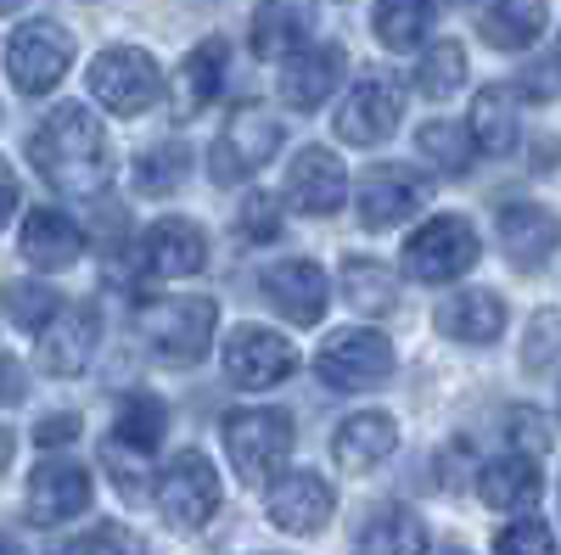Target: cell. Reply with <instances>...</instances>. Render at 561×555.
<instances>
[{
	"label": "cell",
	"mask_w": 561,
	"mask_h": 555,
	"mask_svg": "<svg viewBox=\"0 0 561 555\" xmlns=\"http://www.w3.org/2000/svg\"><path fill=\"white\" fill-rule=\"evenodd\" d=\"M433 326L444 337H455V343H494L505 332V298H494V292H455V298L438 303Z\"/></svg>",
	"instance_id": "obj_24"
},
{
	"label": "cell",
	"mask_w": 561,
	"mask_h": 555,
	"mask_svg": "<svg viewBox=\"0 0 561 555\" xmlns=\"http://www.w3.org/2000/svg\"><path fill=\"white\" fill-rule=\"evenodd\" d=\"M343 197H348L343 158H337L332 147H304V152L293 158V174H287V203H293L298 213L325 219V213L343 208Z\"/></svg>",
	"instance_id": "obj_15"
},
{
	"label": "cell",
	"mask_w": 561,
	"mask_h": 555,
	"mask_svg": "<svg viewBox=\"0 0 561 555\" xmlns=\"http://www.w3.org/2000/svg\"><path fill=\"white\" fill-rule=\"evenodd\" d=\"M264 511L280 533H320L332 522V483L314 477V472H287L270 483Z\"/></svg>",
	"instance_id": "obj_16"
},
{
	"label": "cell",
	"mask_w": 561,
	"mask_h": 555,
	"mask_svg": "<svg viewBox=\"0 0 561 555\" xmlns=\"http://www.w3.org/2000/svg\"><path fill=\"white\" fill-rule=\"evenodd\" d=\"M140 258L163 281H180V275H197L208 264V236L192 219H158L147 230V242H140Z\"/></svg>",
	"instance_id": "obj_21"
},
{
	"label": "cell",
	"mask_w": 561,
	"mask_h": 555,
	"mask_svg": "<svg viewBox=\"0 0 561 555\" xmlns=\"http://www.w3.org/2000/svg\"><path fill=\"white\" fill-rule=\"evenodd\" d=\"M415 147H421V158H427L433 169H444V174H466V169H472V158H478L472 129H460V124H449V118L421 124Z\"/></svg>",
	"instance_id": "obj_34"
},
{
	"label": "cell",
	"mask_w": 561,
	"mask_h": 555,
	"mask_svg": "<svg viewBox=\"0 0 561 555\" xmlns=\"http://www.w3.org/2000/svg\"><path fill=\"white\" fill-rule=\"evenodd\" d=\"M107 466H113V477H118V488L135 499V494H147V477H140V466H135V460H129V466H124V443L113 438V449H107Z\"/></svg>",
	"instance_id": "obj_42"
},
{
	"label": "cell",
	"mask_w": 561,
	"mask_h": 555,
	"mask_svg": "<svg viewBox=\"0 0 561 555\" xmlns=\"http://www.w3.org/2000/svg\"><path fill=\"white\" fill-rule=\"evenodd\" d=\"M399 118H404L399 84H388L382 73H365V79H354V90L343 96L332 124H337V141H348V147H382L399 129Z\"/></svg>",
	"instance_id": "obj_10"
},
{
	"label": "cell",
	"mask_w": 561,
	"mask_h": 555,
	"mask_svg": "<svg viewBox=\"0 0 561 555\" xmlns=\"http://www.w3.org/2000/svg\"><path fill=\"white\" fill-rule=\"evenodd\" d=\"M494 236H500V253L517 269H545L550 253L561 247V219L545 203H505Z\"/></svg>",
	"instance_id": "obj_14"
},
{
	"label": "cell",
	"mask_w": 561,
	"mask_h": 555,
	"mask_svg": "<svg viewBox=\"0 0 561 555\" xmlns=\"http://www.w3.org/2000/svg\"><path fill=\"white\" fill-rule=\"evenodd\" d=\"M140 332L169 365H197L214 348L219 332V303L214 298H158L140 309Z\"/></svg>",
	"instance_id": "obj_3"
},
{
	"label": "cell",
	"mask_w": 561,
	"mask_h": 555,
	"mask_svg": "<svg viewBox=\"0 0 561 555\" xmlns=\"http://www.w3.org/2000/svg\"><path fill=\"white\" fill-rule=\"evenodd\" d=\"M34 163L39 174L68 197H96L102 185L113 180V152H107V135L96 124V113H84L79 102L57 107L34 129Z\"/></svg>",
	"instance_id": "obj_1"
},
{
	"label": "cell",
	"mask_w": 561,
	"mask_h": 555,
	"mask_svg": "<svg viewBox=\"0 0 561 555\" xmlns=\"http://www.w3.org/2000/svg\"><path fill=\"white\" fill-rule=\"evenodd\" d=\"M314 34V0H264L253 12V57L293 62Z\"/></svg>",
	"instance_id": "obj_18"
},
{
	"label": "cell",
	"mask_w": 561,
	"mask_h": 555,
	"mask_svg": "<svg viewBox=\"0 0 561 555\" xmlns=\"http://www.w3.org/2000/svg\"><path fill=\"white\" fill-rule=\"evenodd\" d=\"M96 337H102L96 309L73 303L39 332V365L51 370V377H79V370L90 365V354H96Z\"/></svg>",
	"instance_id": "obj_17"
},
{
	"label": "cell",
	"mask_w": 561,
	"mask_h": 555,
	"mask_svg": "<svg viewBox=\"0 0 561 555\" xmlns=\"http://www.w3.org/2000/svg\"><path fill=\"white\" fill-rule=\"evenodd\" d=\"M298 370V348L280 337V332H264V326H242L237 337L225 343V377L230 388L242 393H264V388H280Z\"/></svg>",
	"instance_id": "obj_9"
},
{
	"label": "cell",
	"mask_w": 561,
	"mask_h": 555,
	"mask_svg": "<svg viewBox=\"0 0 561 555\" xmlns=\"http://www.w3.org/2000/svg\"><path fill=\"white\" fill-rule=\"evenodd\" d=\"M242 236L248 242H275L280 236V197L270 192H253L248 208H242Z\"/></svg>",
	"instance_id": "obj_40"
},
{
	"label": "cell",
	"mask_w": 561,
	"mask_h": 555,
	"mask_svg": "<svg viewBox=\"0 0 561 555\" xmlns=\"http://www.w3.org/2000/svg\"><path fill=\"white\" fill-rule=\"evenodd\" d=\"M57 314H62L57 292H51V287H39V281H18V287L7 292V320H12L18 332H45Z\"/></svg>",
	"instance_id": "obj_36"
},
{
	"label": "cell",
	"mask_w": 561,
	"mask_h": 555,
	"mask_svg": "<svg viewBox=\"0 0 561 555\" xmlns=\"http://www.w3.org/2000/svg\"><path fill=\"white\" fill-rule=\"evenodd\" d=\"M354 555H427V528H421L415 511H399V505H382L354 539Z\"/></svg>",
	"instance_id": "obj_28"
},
{
	"label": "cell",
	"mask_w": 561,
	"mask_h": 555,
	"mask_svg": "<svg viewBox=\"0 0 561 555\" xmlns=\"http://www.w3.org/2000/svg\"><path fill=\"white\" fill-rule=\"evenodd\" d=\"M275 555H280V550H275Z\"/></svg>",
	"instance_id": "obj_46"
},
{
	"label": "cell",
	"mask_w": 561,
	"mask_h": 555,
	"mask_svg": "<svg viewBox=\"0 0 561 555\" xmlns=\"http://www.w3.org/2000/svg\"><path fill=\"white\" fill-rule=\"evenodd\" d=\"M90 505V472L73 466V460H45V466L28 477V517L57 528V522H73Z\"/></svg>",
	"instance_id": "obj_19"
},
{
	"label": "cell",
	"mask_w": 561,
	"mask_h": 555,
	"mask_svg": "<svg viewBox=\"0 0 561 555\" xmlns=\"http://www.w3.org/2000/svg\"><path fill=\"white\" fill-rule=\"evenodd\" d=\"M225 454L242 483L264 488L280 477L293 454V415L287 409H237L225 415Z\"/></svg>",
	"instance_id": "obj_2"
},
{
	"label": "cell",
	"mask_w": 561,
	"mask_h": 555,
	"mask_svg": "<svg viewBox=\"0 0 561 555\" xmlns=\"http://www.w3.org/2000/svg\"><path fill=\"white\" fill-rule=\"evenodd\" d=\"M264 303H270L280 320H293V326H320L325 303H332V287H325L320 264L287 258V264L264 269Z\"/></svg>",
	"instance_id": "obj_13"
},
{
	"label": "cell",
	"mask_w": 561,
	"mask_h": 555,
	"mask_svg": "<svg viewBox=\"0 0 561 555\" xmlns=\"http://www.w3.org/2000/svg\"><path fill=\"white\" fill-rule=\"evenodd\" d=\"M478 253H483V242H478L472 219L438 213L404 242V269L415 275V281H455V275H466L478 264Z\"/></svg>",
	"instance_id": "obj_8"
},
{
	"label": "cell",
	"mask_w": 561,
	"mask_h": 555,
	"mask_svg": "<svg viewBox=\"0 0 561 555\" xmlns=\"http://www.w3.org/2000/svg\"><path fill=\"white\" fill-rule=\"evenodd\" d=\"M343 298L354 314H393L399 309V275L382 269L377 258H348L343 264Z\"/></svg>",
	"instance_id": "obj_30"
},
{
	"label": "cell",
	"mask_w": 561,
	"mask_h": 555,
	"mask_svg": "<svg viewBox=\"0 0 561 555\" xmlns=\"http://www.w3.org/2000/svg\"><path fill=\"white\" fill-rule=\"evenodd\" d=\"M393 449H399V421H393V415H382V409H359V415H348V421L337 427V438H332L337 466L354 472V477L377 472Z\"/></svg>",
	"instance_id": "obj_20"
},
{
	"label": "cell",
	"mask_w": 561,
	"mask_h": 555,
	"mask_svg": "<svg viewBox=\"0 0 561 555\" xmlns=\"http://www.w3.org/2000/svg\"><path fill=\"white\" fill-rule=\"evenodd\" d=\"M545 34V0H494L483 12V39L494 51H528Z\"/></svg>",
	"instance_id": "obj_29"
},
{
	"label": "cell",
	"mask_w": 561,
	"mask_h": 555,
	"mask_svg": "<svg viewBox=\"0 0 561 555\" xmlns=\"http://www.w3.org/2000/svg\"><path fill=\"white\" fill-rule=\"evenodd\" d=\"M427 192H433V185L421 180L415 169H399V163H377V169H365V174H359V185H354L359 224H365V230H393L399 219L421 213Z\"/></svg>",
	"instance_id": "obj_11"
},
{
	"label": "cell",
	"mask_w": 561,
	"mask_h": 555,
	"mask_svg": "<svg viewBox=\"0 0 561 555\" xmlns=\"http://www.w3.org/2000/svg\"><path fill=\"white\" fill-rule=\"evenodd\" d=\"M90 96H96L113 118H140L163 96V68L140 51V45H113L90 62Z\"/></svg>",
	"instance_id": "obj_4"
},
{
	"label": "cell",
	"mask_w": 561,
	"mask_h": 555,
	"mask_svg": "<svg viewBox=\"0 0 561 555\" xmlns=\"http://www.w3.org/2000/svg\"><path fill=\"white\" fill-rule=\"evenodd\" d=\"M472 141H478V152H489V158H505L511 147L523 141V118H517V96H511L505 84H489L483 96L472 102Z\"/></svg>",
	"instance_id": "obj_27"
},
{
	"label": "cell",
	"mask_w": 561,
	"mask_h": 555,
	"mask_svg": "<svg viewBox=\"0 0 561 555\" xmlns=\"http://www.w3.org/2000/svg\"><path fill=\"white\" fill-rule=\"evenodd\" d=\"M169 432V404L158 393H129L118 404V438L135 449V454H152Z\"/></svg>",
	"instance_id": "obj_33"
},
{
	"label": "cell",
	"mask_w": 561,
	"mask_h": 555,
	"mask_svg": "<svg viewBox=\"0 0 561 555\" xmlns=\"http://www.w3.org/2000/svg\"><path fill=\"white\" fill-rule=\"evenodd\" d=\"M225 68H230V45L225 39H203L192 57H185V68L174 73V113L180 118H197L225 84Z\"/></svg>",
	"instance_id": "obj_25"
},
{
	"label": "cell",
	"mask_w": 561,
	"mask_h": 555,
	"mask_svg": "<svg viewBox=\"0 0 561 555\" xmlns=\"http://www.w3.org/2000/svg\"><path fill=\"white\" fill-rule=\"evenodd\" d=\"M460 84H466V51L455 39L427 45V57H421V68H415V90L421 96H455Z\"/></svg>",
	"instance_id": "obj_35"
},
{
	"label": "cell",
	"mask_w": 561,
	"mask_h": 555,
	"mask_svg": "<svg viewBox=\"0 0 561 555\" xmlns=\"http://www.w3.org/2000/svg\"><path fill=\"white\" fill-rule=\"evenodd\" d=\"M478 499L489 511H523V505L539 499V466L534 454H500L478 472Z\"/></svg>",
	"instance_id": "obj_26"
},
{
	"label": "cell",
	"mask_w": 561,
	"mask_h": 555,
	"mask_svg": "<svg viewBox=\"0 0 561 555\" xmlns=\"http://www.w3.org/2000/svg\"><path fill=\"white\" fill-rule=\"evenodd\" d=\"M337 79H343V51H337V45L298 51L287 68H280V102H287L293 113H314L337 90Z\"/></svg>",
	"instance_id": "obj_22"
},
{
	"label": "cell",
	"mask_w": 561,
	"mask_h": 555,
	"mask_svg": "<svg viewBox=\"0 0 561 555\" xmlns=\"http://www.w3.org/2000/svg\"><path fill=\"white\" fill-rule=\"evenodd\" d=\"M314 370H320V382L337 388V393H370L393 377V343L370 326L332 332L314 354Z\"/></svg>",
	"instance_id": "obj_5"
},
{
	"label": "cell",
	"mask_w": 561,
	"mask_h": 555,
	"mask_svg": "<svg viewBox=\"0 0 561 555\" xmlns=\"http://www.w3.org/2000/svg\"><path fill=\"white\" fill-rule=\"evenodd\" d=\"M73 68V34L51 18H34V23H18L7 34V73L23 96H45L57 90L62 73Z\"/></svg>",
	"instance_id": "obj_6"
},
{
	"label": "cell",
	"mask_w": 561,
	"mask_h": 555,
	"mask_svg": "<svg viewBox=\"0 0 561 555\" xmlns=\"http://www.w3.org/2000/svg\"><path fill=\"white\" fill-rule=\"evenodd\" d=\"M511 443H517V454H534V460L550 449V432L534 409H511Z\"/></svg>",
	"instance_id": "obj_41"
},
{
	"label": "cell",
	"mask_w": 561,
	"mask_h": 555,
	"mask_svg": "<svg viewBox=\"0 0 561 555\" xmlns=\"http://www.w3.org/2000/svg\"><path fill=\"white\" fill-rule=\"evenodd\" d=\"M219 499H225V494H219L214 460H208L203 449H180L174 466H169L163 483H158V511H163V522L180 528V533H197V528L214 522Z\"/></svg>",
	"instance_id": "obj_7"
},
{
	"label": "cell",
	"mask_w": 561,
	"mask_h": 555,
	"mask_svg": "<svg viewBox=\"0 0 561 555\" xmlns=\"http://www.w3.org/2000/svg\"><path fill=\"white\" fill-rule=\"evenodd\" d=\"M280 152V124L264 113V107H237L214 147V180L230 185V180H248L259 174L270 158Z\"/></svg>",
	"instance_id": "obj_12"
},
{
	"label": "cell",
	"mask_w": 561,
	"mask_h": 555,
	"mask_svg": "<svg viewBox=\"0 0 561 555\" xmlns=\"http://www.w3.org/2000/svg\"><path fill=\"white\" fill-rule=\"evenodd\" d=\"M523 359H528V370H556V365H561V314H556V309L534 314L528 343H523Z\"/></svg>",
	"instance_id": "obj_37"
},
{
	"label": "cell",
	"mask_w": 561,
	"mask_h": 555,
	"mask_svg": "<svg viewBox=\"0 0 561 555\" xmlns=\"http://www.w3.org/2000/svg\"><path fill=\"white\" fill-rule=\"evenodd\" d=\"M494 555H556V539L539 517H523V522H511L500 539H494Z\"/></svg>",
	"instance_id": "obj_39"
},
{
	"label": "cell",
	"mask_w": 561,
	"mask_h": 555,
	"mask_svg": "<svg viewBox=\"0 0 561 555\" xmlns=\"http://www.w3.org/2000/svg\"><path fill=\"white\" fill-rule=\"evenodd\" d=\"M68 555H147V544H140L129 528H118V522H102V528H90L84 539H73Z\"/></svg>",
	"instance_id": "obj_38"
},
{
	"label": "cell",
	"mask_w": 561,
	"mask_h": 555,
	"mask_svg": "<svg viewBox=\"0 0 561 555\" xmlns=\"http://www.w3.org/2000/svg\"><path fill=\"white\" fill-rule=\"evenodd\" d=\"M18 7H23V0H7V12H18Z\"/></svg>",
	"instance_id": "obj_44"
},
{
	"label": "cell",
	"mask_w": 561,
	"mask_h": 555,
	"mask_svg": "<svg viewBox=\"0 0 561 555\" xmlns=\"http://www.w3.org/2000/svg\"><path fill=\"white\" fill-rule=\"evenodd\" d=\"M45 449H62V443H73L79 438V415H51V421H39V432H34Z\"/></svg>",
	"instance_id": "obj_43"
},
{
	"label": "cell",
	"mask_w": 561,
	"mask_h": 555,
	"mask_svg": "<svg viewBox=\"0 0 561 555\" xmlns=\"http://www.w3.org/2000/svg\"><path fill=\"white\" fill-rule=\"evenodd\" d=\"M444 555H466V550H444Z\"/></svg>",
	"instance_id": "obj_45"
},
{
	"label": "cell",
	"mask_w": 561,
	"mask_h": 555,
	"mask_svg": "<svg viewBox=\"0 0 561 555\" xmlns=\"http://www.w3.org/2000/svg\"><path fill=\"white\" fill-rule=\"evenodd\" d=\"M433 18H438L433 0H377L370 28H377V39L388 45V51H415V45L427 39Z\"/></svg>",
	"instance_id": "obj_31"
},
{
	"label": "cell",
	"mask_w": 561,
	"mask_h": 555,
	"mask_svg": "<svg viewBox=\"0 0 561 555\" xmlns=\"http://www.w3.org/2000/svg\"><path fill=\"white\" fill-rule=\"evenodd\" d=\"M79 253H84V236L62 208H34L23 219V258L34 269H68Z\"/></svg>",
	"instance_id": "obj_23"
},
{
	"label": "cell",
	"mask_w": 561,
	"mask_h": 555,
	"mask_svg": "<svg viewBox=\"0 0 561 555\" xmlns=\"http://www.w3.org/2000/svg\"><path fill=\"white\" fill-rule=\"evenodd\" d=\"M185 174H192V152H185V141H158L135 158V192L140 197H169L185 185Z\"/></svg>",
	"instance_id": "obj_32"
}]
</instances>
